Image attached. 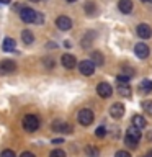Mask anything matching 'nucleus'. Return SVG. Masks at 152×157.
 Masks as SVG:
<instances>
[{
	"label": "nucleus",
	"instance_id": "7c9ffc66",
	"mask_svg": "<svg viewBox=\"0 0 152 157\" xmlns=\"http://www.w3.org/2000/svg\"><path fill=\"white\" fill-rule=\"evenodd\" d=\"M62 142H64L62 139H54V141H52V144H62Z\"/></svg>",
	"mask_w": 152,
	"mask_h": 157
},
{
	"label": "nucleus",
	"instance_id": "f03ea898",
	"mask_svg": "<svg viewBox=\"0 0 152 157\" xmlns=\"http://www.w3.org/2000/svg\"><path fill=\"white\" fill-rule=\"evenodd\" d=\"M139 139H141V131L139 128L136 126H131L129 129L126 131V136H124V144L131 149H136L137 144H139Z\"/></svg>",
	"mask_w": 152,
	"mask_h": 157
},
{
	"label": "nucleus",
	"instance_id": "72a5a7b5",
	"mask_svg": "<svg viewBox=\"0 0 152 157\" xmlns=\"http://www.w3.org/2000/svg\"><path fill=\"white\" fill-rule=\"evenodd\" d=\"M29 2H36L38 3V2H41V0H29Z\"/></svg>",
	"mask_w": 152,
	"mask_h": 157
},
{
	"label": "nucleus",
	"instance_id": "c756f323",
	"mask_svg": "<svg viewBox=\"0 0 152 157\" xmlns=\"http://www.w3.org/2000/svg\"><path fill=\"white\" fill-rule=\"evenodd\" d=\"M20 157H36V155H34L33 152H29V151H25V152H23V154L20 155Z\"/></svg>",
	"mask_w": 152,
	"mask_h": 157
},
{
	"label": "nucleus",
	"instance_id": "9d476101",
	"mask_svg": "<svg viewBox=\"0 0 152 157\" xmlns=\"http://www.w3.org/2000/svg\"><path fill=\"white\" fill-rule=\"evenodd\" d=\"M149 52H150V49H149V46H147L146 43H137L134 46V54L139 59H147L149 57Z\"/></svg>",
	"mask_w": 152,
	"mask_h": 157
},
{
	"label": "nucleus",
	"instance_id": "ddd939ff",
	"mask_svg": "<svg viewBox=\"0 0 152 157\" xmlns=\"http://www.w3.org/2000/svg\"><path fill=\"white\" fill-rule=\"evenodd\" d=\"M61 62L66 69H74L77 66V59L74 57L72 54H64V56L61 57Z\"/></svg>",
	"mask_w": 152,
	"mask_h": 157
},
{
	"label": "nucleus",
	"instance_id": "7ed1b4c3",
	"mask_svg": "<svg viewBox=\"0 0 152 157\" xmlns=\"http://www.w3.org/2000/svg\"><path fill=\"white\" fill-rule=\"evenodd\" d=\"M39 124H41V123H39V118L36 115H26L23 118V129L28 131V132L38 131Z\"/></svg>",
	"mask_w": 152,
	"mask_h": 157
},
{
	"label": "nucleus",
	"instance_id": "4468645a",
	"mask_svg": "<svg viewBox=\"0 0 152 157\" xmlns=\"http://www.w3.org/2000/svg\"><path fill=\"white\" fill-rule=\"evenodd\" d=\"M118 8H120L121 13L129 15L132 12V2L131 0H120V2H118Z\"/></svg>",
	"mask_w": 152,
	"mask_h": 157
},
{
	"label": "nucleus",
	"instance_id": "a211bd4d",
	"mask_svg": "<svg viewBox=\"0 0 152 157\" xmlns=\"http://www.w3.org/2000/svg\"><path fill=\"white\" fill-rule=\"evenodd\" d=\"M83 8H85V13L88 15V17H93V15H97V5H95V2H85V5H83Z\"/></svg>",
	"mask_w": 152,
	"mask_h": 157
},
{
	"label": "nucleus",
	"instance_id": "2f4dec72",
	"mask_svg": "<svg viewBox=\"0 0 152 157\" xmlns=\"http://www.w3.org/2000/svg\"><path fill=\"white\" fill-rule=\"evenodd\" d=\"M0 3H10V0H0Z\"/></svg>",
	"mask_w": 152,
	"mask_h": 157
},
{
	"label": "nucleus",
	"instance_id": "423d86ee",
	"mask_svg": "<svg viewBox=\"0 0 152 157\" xmlns=\"http://www.w3.org/2000/svg\"><path fill=\"white\" fill-rule=\"evenodd\" d=\"M97 93H98V97H101V98H110L113 95V88L108 82H100L97 85Z\"/></svg>",
	"mask_w": 152,
	"mask_h": 157
},
{
	"label": "nucleus",
	"instance_id": "412c9836",
	"mask_svg": "<svg viewBox=\"0 0 152 157\" xmlns=\"http://www.w3.org/2000/svg\"><path fill=\"white\" fill-rule=\"evenodd\" d=\"M118 92H120V95H123V97H131V87L127 85V83H120V85H118Z\"/></svg>",
	"mask_w": 152,
	"mask_h": 157
},
{
	"label": "nucleus",
	"instance_id": "e433bc0d",
	"mask_svg": "<svg viewBox=\"0 0 152 157\" xmlns=\"http://www.w3.org/2000/svg\"><path fill=\"white\" fill-rule=\"evenodd\" d=\"M144 157H149V155H144Z\"/></svg>",
	"mask_w": 152,
	"mask_h": 157
},
{
	"label": "nucleus",
	"instance_id": "aec40b11",
	"mask_svg": "<svg viewBox=\"0 0 152 157\" xmlns=\"http://www.w3.org/2000/svg\"><path fill=\"white\" fill-rule=\"evenodd\" d=\"M21 39H23L25 44H31L34 41V34L29 31V29H23L21 31Z\"/></svg>",
	"mask_w": 152,
	"mask_h": 157
},
{
	"label": "nucleus",
	"instance_id": "6ab92c4d",
	"mask_svg": "<svg viewBox=\"0 0 152 157\" xmlns=\"http://www.w3.org/2000/svg\"><path fill=\"white\" fill-rule=\"evenodd\" d=\"M90 61L98 67V66H103L105 59H103V56H101V52H100V51H93V52H92V59H90Z\"/></svg>",
	"mask_w": 152,
	"mask_h": 157
},
{
	"label": "nucleus",
	"instance_id": "20e7f679",
	"mask_svg": "<svg viewBox=\"0 0 152 157\" xmlns=\"http://www.w3.org/2000/svg\"><path fill=\"white\" fill-rule=\"evenodd\" d=\"M93 118H95L93 116V111L88 110V108H82V110L78 111V115H77V120L82 126H90L93 123Z\"/></svg>",
	"mask_w": 152,
	"mask_h": 157
},
{
	"label": "nucleus",
	"instance_id": "f704fd0d",
	"mask_svg": "<svg viewBox=\"0 0 152 157\" xmlns=\"http://www.w3.org/2000/svg\"><path fill=\"white\" fill-rule=\"evenodd\" d=\"M142 2H149V3H152V0H142Z\"/></svg>",
	"mask_w": 152,
	"mask_h": 157
},
{
	"label": "nucleus",
	"instance_id": "2eb2a0df",
	"mask_svg": "<svg viewBox=\"0 0 152 157\" xmlns=\"http://www.w3.org/2000/svg\"><path fill=\"white\" fill-rule=\"evenodd\" d=\"M131 123H132V126L139 128V129H142V128H146V124H147L146 118L142 116V115H134V116H132V120H131Z\"/></svg>",
	"mask_w": 152,
	"mask_h": 157
},
{
	"label": "nucleus",
	"instance_id": "9b49d317",
	"mask_svg": "<svg viewBox=\"0 0 152 157\" xmlns=\"http://www.w3.org/2000/svg\"><path fill=\"white\" fill-rule=\"evenodd\" d=\"M124 111H126V108L123 103H113L111 108H110V115H111V118H115V120H121L123 115H124Z\"/></svg>",
	"mask_w": 152,
	"mask_h": 157
},
{
	"label": "nucleus",
	"instance_id": "dca6fc26",
	"mask_svg": "<svg viewBox=\"0 0 152 157\" xmlns=\"http://www.w3.org/2000/svg\"><path fill=\"white\" fill-rule=\"evenodd\" d=\"M2 48H3V51L12 52V51H15V48H17V43H15V39H13V38H5V39H3Z\"/></svg>",
	"mask_w": 152,
	"mask_h": 157
},
{
	"label": "nucleus",
	"instance_id": "a878e982",
	"mask_svg": "<svg viewBox=\"0 0 152 157\" xmlns=\"http://www.w3.org/2000/svg\"><path fill=\"white\" fill-rule=\"evenodd\" d=\"M95 134H97V137H105L106 136V128L105 126H98L97 131H95Z\"/></svg>",
	"mask_w": 152,
	"mask_h": 157
},
{
	"label": "nucleus",
	"instance_id": "473e14b6",
	"mask_svg": "<svg viewBox=\"0 0 152 157\" xmlns=\"http://www.w3.org/2000/svg\"><path fill=\"white\" fill-rule=\"evenodd\" d=\"M67 2H69V3H74V2H77V0H67Z\"/></svg>",
	"mask_w": 152,
	"mask_h": 157
},
{
	"label": "nucleus",
	"instance_id": "cd10ccee",
	"mask_svg": "<svg viewBox=\"0 0 152 157\" xmlns=\"http://www.w3.org/2000/svg\"><path fill=\"white\" fill-rule=\"evenodd\" d=\"M115 157H131V154L127 151H118L115 154Z\"/></svg>",
	"mask_w": 152,
	"mask_h": 157
},
{
	"label": "nucleus",
	"instance_id": "c85d7f7f",
	"mask_svg": "<svg viewBox=\"0 0 152 157\" xmlns=\"http://www.w3.org/2000/svg\"><path fill=\"white\" fill-rule=\"evenodd\" d=\"M44 64H46L48 69H52L54 67V61H52V59H44Z\"/></svg>",
	"mask_w": 152,
	"mask_h": 157
},
{
	"label": "nucleus",
	"instance_id": "f8f14e48",
	"mask_svg": "<svg viewBox=\"0 0 152 157\" xmlns=\"http://www.w3.org/2000/svg\"><path fill=\"white\" fill-rule=\"evenodd\" d=\"M137 36L142 38V39H149L152 36V28L149 26L147 23H141V25H137Z\"/></svg>",
	"mask_w": 152,
	"mask_h": 157
},
{
	"label": "nucleus",
	"instance_id": "393cba45",
	"mask_svg": "<svg viewBox=\"0 0 152 157\" xmlns=\"http://www.w3.org/2000/svg\"><path fill=\"white\" fill-rule=\"evenodd\" d=\"M49 157H67L66 152H64L62 149H54L51 154H49Z\"/></svg>",
	"mask_w": 152,
	"mask_h": 157
},
{
	"label": "nucleus",
	"instance_id": "39448f33",
	"mask_svg": "<svg viewBox=\"0 0 152 157\" xmlns=\"http://www.w3.org/2000/svg\"><path fill=\"white\" fill-rule=\"evenodd\" d=\"M17 71V62L10 61V59H5V61L0 62V75H7V74H12Z\"/></svg>",
	"mask_w": 152,
	"mask_h": 157
},
{
	"label": "nucleus",
	"instance_id": "f3484780",
	"mask_svg": "<svg viewBox=\"0 0 152 157\" xmlns=\"http://www.w3.org/2000/svg\"><path fill=\"white\" fill-rule=\"evenodd\" d=\"M139 92L141 93H150L152 92V80L150 78H144L139 83Z\"/></svg>",
	"mask_w": 152,
	"mask_h": 157
},
{
	"label": "nucleus",
	"instance_id": "6e6552de",
	"mask_svg": "<svg viewBox=\"0 0 152 157\" xmlns=\"http://www.w3.org/2000/svg\"><path fill=\"white\" fill-rule=\"evenodd\" d=\"M52 131L56 132H64V134H70L74 131L72 124H69V123H64V121H54L52 123Z\"/></svg>",
	"mask_w": 152,
	"mask_h": 157
},
{
	"label": "nucleus",
	"instance_id": "b1692460",
	"mask_svg": "<svg viewBox=\"0 0 152 157\" xmlns=\"http://www.w3.org/2000/svg\"><path fill=\"white\" fill-rule=\"evenodd\" d=\"M129 75H126V74H120V75H118L116 77V82L118 83H127V82H129Z\"/></svg>",
	"mask_w": 152,
	"mask_h": 157
},
{
	"label": "nucleus",
	"instance_id": "4be33fe9",
	"mask_svg": "<svg viewBox=\"0 0 152 157\" xmlns=\"http://www.w3.org/2000/svg\"><path fill=\"white\" fill-rule=\"evenodd\" d=\"M85 154L88 157H98L100 155V151H98L97 147H93V146H87L85 147Z\"/></svg>",
	"mask_w": 152,
	"mask_h": 157
},
{
	"label": "nucleus",
	"instance_id": "bb28decb",
	"mask_svg": "<svg viewBox=\"0 0 152 157\" xmlns=\"http://www.w3.org/2000/svg\"><path fill=\"white\" fill-rule=\"evenodd\" d=\"M0 157H17V154H15L12 149H5V151H2Z\"/></svg>",
	"mask_w": 152,
	"mask_h": 157
},
{
	"label": "nucleus",
	"instance_id": "c9c22d12",
	"mask_svg": "<svg viewBox=\"0 0 152 157\" xmlns=\"http://www.w3.org/2000/svg\"><path fill=\"white\" fill-rule=\"evenodd\" d=\"M147 155H149V157H152V151H150V152H149V154H147Z\"/></svg>",
	"mask_w": 152,
	"mask_h": 157
},
{
	"label": "nucleus",
	"instance_id": "1a4fd4ad",
	"mask_svg": "<svg viewBox=\"0 0 152 157\" xmlns=\"http://www.w3.org/2000/svg\"><path fill=\"white\" fill-rule=\"evenodd\" d=\"M56 26L61 29V31H69V29L72 28V20L66 17V15H61V17H57L56 20Z\"/></svg>",
	"mask_w": 152,
	"mask_h": 157
},
{
	"label": "nucleus",
	"instance_id": "f257e3e1",
	"mask_svg": "<svg viewBox=\"0 0 152 157\" xmlns=\"http://www.w3.org/2000/svg\"><path fill=\"white\" fill-rule=\"evenodd\" d=\"M20 18H21L25 23H36V25H43L44 23L43 13H39V12H36V10H33L29 7H23L21 8V12H20Z\"/></svg>",
	"mask_w": 152,
	"mask_h": 157
},
{
	"label": "nucleus",
	"instance_id": "0eeeda50",
	"mask_svg": "<svg viewBox=\"0 0 152 157\" xmlns=\"http://www.w3.org/2000/svg\"><path fill=\"white\" fill-rule=\"evenodd\" d=\"M95 64H93L90 59H85V61H82L78 64V71H80L82 75H92L93 72H95Z\"/></svg>",
	"mask_w": 152,
	"mask_h": 157
},
{
	"label": "nucleus",
	"instance_id": "5701e85b",
	"mask_svg": "<svg viewBox=\"0 0 152 157\" xmlns=\"http://www.w3.org/2000/svg\"><path fill=\"white\" fill-rule=\"evenodd\" d=\"M142 110H144L147 115H152V100L142 101Z\"/></svg>",
	"mask_w": 152,
	"mask_h": 157
}]
</instances>
